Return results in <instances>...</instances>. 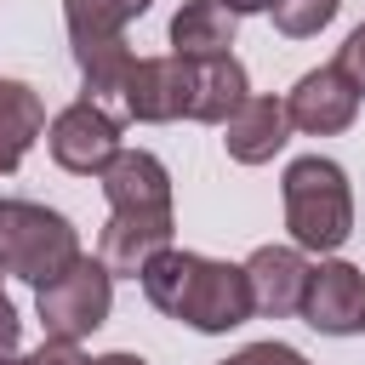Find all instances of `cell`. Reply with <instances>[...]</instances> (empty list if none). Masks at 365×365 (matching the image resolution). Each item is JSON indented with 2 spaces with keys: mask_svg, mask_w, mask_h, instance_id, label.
I'll use <instances>...</instances> for the list:
<instances>
[{
  "mask_svg": "<svg viewBox=\"0 0 365 365\" xmlns=\"http://www.w3.org/2000/svg\"><path fill=\"white\" fill-rule=\"evenodd\" d=\"M103 200H108V222L97 234V257L114 268V274H143V262L154 251L171 245V171L160 154L148 148H120L108 165H103Z\"/></svg>",
  "mask_w": 365,
  "mask_h": 365,
  "instance_id": "cell-1",
  "label": "cell"
},
{
  "mask_svg": "<svg viewBox=\"0 0 365 365\" xmlns=\"http://www.w3.org/2000/svg\"><path fill=\"white\" fill-rule=\"evenodd\" d=\"M302 325H314L319 336H359L365 331V268L325 257L308 274V297H302Z\"/></svg>",
  "mask_w": 365,
  "mask_h": 365,
  "instance_id": "cell-8",
  "label": "cell"
},
{
  "mask_svg": "<svg viewBox=\"0 0 365 365\" xmlns=\"http://www.w3.org/2000/svg\"><path fill=\"white\" fill-rule=\"evenodd\" d=\"M0 365H29V359H17V354H11V359H0Z\"/></svg>",
  "mask_w": 365,
  "mask_h": 365,
  "instance_id": "cell-23",
  "label": "cell"
},
{
  "mask_svg": "<svg viewBox=\"0 0 365 365\" xmlns=\"http://www.w3.org/2000/svg\"><path fill=\"white\" fill-rule=\"evenodd\" d=\"M154 0H63V23H68V46H91V40H114L125 34L131 17H143Z\"/></svg>",
  "mask_w": 365,
  "mask_h": 365,
  "instance_id": "cell-15",
  "label": "cell"
},
{
  "mask_svg": "<svg viewBox=\"0 0 365 365\" xmlns=\"http://www.w3.org/2000/svg\"><path fill=\"white\" fill-rule=\"evenodd\" d=\"M336 11H342V0H274V6H268L274 29H279L285 40H308V34H319Z\"/></svg>",
  "mask_w": 365,
  "mask_h": 365,
  "instance_id": "cell-16",
  "label": "cell"
},
{
  "mask_svg": "<svg viewBox=\"0 0 365 365\" xmlns=\"http://www.w3.org/2000/svg\"><path fill=\"white\" fill-rule=\"evenodd\" d=\"M108 308H114V268L103 257H74L57 279L34 285V314L46 325V336H91L97 325H108Z\"/></svg>",
  "mask_w": 365,
  "mask_h": 365,
  "instance_id": "cell-5",
  "label": "cell"
},
{
  "mask_svg": "<svg viewBox=\"0 0 365 365\" xmlns=\"http://www.w3.org/2000/svg\"><path fill=\"white\" fill-rule=\"evenodd\" d=\"M336 63H342V68L354 74V86L365 91V23H359V29H354V34L342 40V57H336Z\"/></svg>",
  "mask_w": 365,
  "mask_h": 365,
  "instance_id": "cell-19",
  "label": "cell"
},
{
  "mask_svg": "<svg viewBox=\"0 0 365 365\" xmlns=\"http://www.w3.org/2000/svg\"><path fill=\"white\" fill-rule=\"evenodd\" d=\"M80 257V228L34 200H0V268L11 279L46 285Z\"/></svg>",
  "mask_w": 365,
  "mask_h": 365,
  "instance_id": "cell-4",
  "label": "cell"
},
{
  "mask_svg": "<svg viewBox=\"0 0 365 365\" xmlns=\"http://www.w3.org/2000/svg\"><path fill=\"white\" fill-rule=\"evenodd\" d=\"M46 137V103L29 80H0V177H11Z\"/></svg>",
  "mask_w": 365,
  "mask_h": 365,
  "instance_id": "cell-13",
  "label": "cell"
},
{
  "mask_svg": "<svg viewBox=\"0 0 365 365\" xmlns=\"http://www.w3.org/2000/svg\"><path fill=\"white\" fill-rule=\"evenodd\" d=\"M279 200H285V228H291V245L302 251H342V240L354 234V188H348V171L325 154H302L285 165L279 177Z\"/></svg>",
  "mask_w": 365,
  "mask_h": 365,
  "instance_id": "cell-3",
  "label": "cell"
},
{
  "mask_svg": "<svg viewBox=\"0 0 365 365\" xmlns=\"http://www.w3.org/2000/svg\"><path fill=\"white\" fill-rule=\"evenodd\" d=\"M46 148H51V160H57L63 171H74V177H103V165L125 148V143H120V114L103 108V103H91V97H80V103H68L63 114H51Z\"/></svg>",
  "mask_w": 365,
  "mask_h": 365,
  "instance_id": "cell-6",
  "label": "cell"
},
{
  "mask_svg": "<svg viewBox=\"0 0 365 365\" xmlns=\"http://www.w3.org/2000/svg\"><path fill=\"white\" fill-rule=\"evenodd\" d=\"M222 6H228V11H234V17H251V11H268V6H274V0H222Z\"/></svg>",
  "mask_w": 365,
  "mask_h": 365,
  "instance_id": "cell-21",
  "label": "cell"
},
{
  "mask_svg": "<svg viewBox=\"0 0 365 365\" xmlns=\"http://www.w3.org/2000/svg\"><path fill=\"white\" fill-rule=\"evenodd\" d=\"M308 274H314V262L302 257V245H257V251L245 257L251 308L268 314V319H291V314H302Z\"/></svg>",
  "mask_w": 365,
  "mask_h": 365,
  "instance_id": "cell-10",
  "label": "cell"
},
{
  "mask_svg": "<svg viewBox=\"0 0 365 365\" xmlns=\"http://www.w3.org/2000/svg\"><path fill=\"white\" fill-rule=\"evenodd\" d=\"M188 63V103H182V120H200V125H222L245 97H251V80H245V63L228 51V57H182Z\"/></svg>",
  "mask_w": 365,
  "mask_h": 365,
  "instance_id": "cell-12",
  "label": "cell"
},
{
  "mask_svg": "<svg viewBox=\"0 0 365 365\" xmlns=\"http://www.w3.org/2000/svg\"><path fill=\"white\" fill-rule=\"evenodd\" d=\"M234 11L222 0H182L171 17V51L177 57H228L234 51Z\"/></svg>",
  "mask_w": 365,
  "mask_h": 365,
  "instance_id": "cell-14",
  "label": "cell"
},
{
  "mask_svg": "<svg viewBox=\"0 0 365 365\" xmlns=\"http://www.w3.org/2000/svg\"><path fill=\"white\" fill-rule=\"evenodd\" d=\"M91 365H148L143 354H103V359H91Z\"/></svg>",
  "mask_w": 365,
  "mask_h": 365,
  "instance_id": "cell-22",
  "label": "cell"
},
{
  "mask_svg": "<svg viewBox=\"0 0 365 365\" xmlns=\"http://www.w3.org/2000/svg\"><path fill=\"white\" fill-rule=\"evenodd\" d=\"M148 308H160L177 325H194L200 336H222L240 331L257 308H251V279L245 262H222V257H200L182 245H165L143 262L137 274Z\"/></svg>",
  "mask_w": 365,
  "mask_h": 365,
  "instance_id": "cell-2",
  "label": "cell"
},
{
  "mask_svg": "<svg viewBox=\"0 0 365 365\" xmlns=\"http://www.w3.org/2000/svg\"><path fill=\"white\" fill-rule=\"evenodd\" d=\"M359 97L365 91L354 86V74L342 63H319V68H308L285 91L291 131H302V137H336V131H348L359 120Z\"/></svg>",
  "mask_w": 365,
  "mask_h": 365,
  "instance_id": "cell-7",
  "label": "cell"
},
{
  "mask_svg": "<svg viewBox=\"0 0 365 365\" xmlns=\"http://www.w3.org/2000/svg\"><path fill=\"white\" fill-rule=\"evenodd\" d=\"M29 365H91V359L80 354V342H74V336H46V342L29 354Z\"/></svg>",
  "mask_w": 365,
  "mask_h": 365,
  "instance_id": "cell-18",
  "label": "cell"
},
{
  "mask_svg": "<svg viewBox=\"0 0 365 365\" xmlns=\"http://www.w3.org/2000/svg\"><path fill=\"white\" fill-rule=\"evenodd\" d=\"M182 103H188V63L177 51L165 57H137L131 74H125V97H120V114L137 120V125H165V120H182Z\"/></svg>",
  "mask_w": 365,
  "mask_h": 365,
  "instance_id": "cell-9",
  "label": "cell"
},
{
  "mask_svg": "<svg viewBox=\"0 0 365 365\" xmlns=\"http://www.w3.org/2000/svg\"><path fill=\"white\" fill-rule=\"evenodd\" d=\"M0 297H6V268H0Z\"/></svg>",
  "mask_w": 365,
  "mask_h": 365,
  "instance_id": "cell-24",
  "label": "cell"
},
{
  "mask_svg": "<svg viewBox=\"0 0 365 365\" xmlns=\"http://www.w3.org/2000/svg\"><path fill=\"white\" fill-rule=\"evenodd\" d=\"M17 342H23V319H17L11 297H0V359H11V354H17Z\"/></svg>",
  "mask_w": 365,
  "mask_h": 365,
  "instance_id": "cell-20",
  "label": "cell"
},
{
  "mask_svg": "<svg viewBox=\"0 0 365 365\" xmlns=\"http://www.w3.org/2000/svg\"><path fill=\"white\" fill-rule=\"evenodd\" d=\"M217 365H308L291 342H245L240 354H228V359H217Z\"/></svg>",
  "mask_w": 365,
  "mask_h": 365,
  "instance_id": "cell-17",
  "label": "cell"
},
{
  "mask_svg": "<svg viewBox=\"0 0 365 365\" xmlns=\"http://www.w3.org/2000/svg\"><path fill=\"white\" fill-rule=\"evenodd\" d=\"M285 143H291V114H285V97L251 91V97H245V103L222 120V148H228V160H240V165H268Z\"/></svg>",
  "mask_w": 365,
  "mask_h": 365,
  "instance_id": "cell-11",
  "label": "cell"
}]
</instances>
